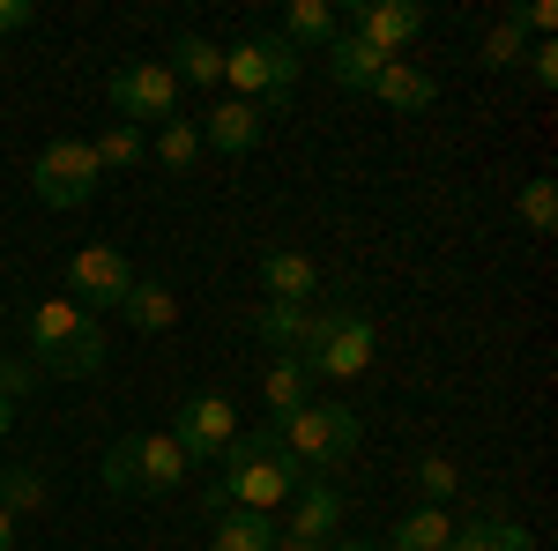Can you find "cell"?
<instances>
[{
    "label": "cell",
    "instance_id": "cell-26",
    "mask_svg": "<svg viewBox=\"0 0 558 551\" xmlns=\"http://www.w3.org/2000/svg\"><path fill=\"white\" fill-rule=\"evenodd\" d=\"M89 157H97V171H134L142 157H149V134L142 128H105L97 142H89Z\"/></svg>",
    "mask_w": 558,
    "mask_h": 551
},
{
    "label": "cell",
    "instance_id": "cell-33",
    "mask_svg": "<svg viewBox=\"0 0 558 551\" xmlns=\"http://www.w3.org/2000/svg\"><path fill=\"white\" fill-rule=\"evenodd\" d=\"M476 529H484V544H492V551H536V537H529L521 522H499V514H492V522H476Z\"/></svg>",
    "mask_w": 558,
    "mask_h": 551
},
{
    "label": "cell",
    "instance_id": "cell-2",
    "mask_svg": "<svg viewBox=\"0 0 558 551\" xmlns=\"http://www.w3.org/2000/svg\"><path fill=\"white\" fill-rule=\"evenodd\" d=\"M276 432H283V447H291V463L313 469V477H328V469L343 463V455H357V440H365V418L350 410V403H305V410H291V418H276Z\"/></svg>",
    "mask_w": 558,
    "mask_h": 551
},
{
    "label": "cell",
    "instance_id": "cell-23",
    "mask_svg": "<svg viewBox=\"0 0 558 551\" xmlns=\"http://www.w3.org/2000/svg\"><path fill=\"white\" fill-rule=\"evenodd\" d=\"M120 313H128V321L142 328V336H165V328L179 321V298L165 291V284H142V276H134V291L120 298Z\"/></svg>",
    "mask_w": 558,
    "mask_h": 551
},
{
    "label": "cell",
    "instance_id": "cell-5",
    "mask_svg": "<svg viewBox=\"0 0 558 551\" xmlns=\"http://www.w3.org/2000/svg\"><path fill=\"white\" fill-rule=\"evenodd\" d=\"M105 97H112L120 128H165L172 105H179V83H172L165 60H128V68L105 75Z\"/></svg>",
    "mask_w": 558,
    "mask_h": 551
},
{
    "label": "cell",
    "instance_id": "cell-22",
    "mask_svg": "<svg viewBox=\"0 0 558 551\" xmlns=\"http://www.w3.org/2000/svg\"><path fill=\"white\" fill-rule=\"evenodd\" d=\"M260 403H268V418H291L313 403V373H305L299 358H276L268 366V381H260Z\"/></svg>",
    "mask_w": 558,
    "mask_h": 551
},
{
    "label": "cell",
    "instance_id": "cell-18",
    "mask_svg": "<svg viewBox=\"0 0 558 551\" xmlns=\"http://www.w3.org/2000/svg\"><path fill=\"white\" fill-rule=\"evenodd\" d=\"M83 321H89V313L75 306V298H38V306H31V358H45V350H60V343L75 336Z\"/></svg>",
    "mask_w": 558,
    "mask_h": 551
},
{
    "label": "cell",
    "instance_id": "cell-40",
    "mask_svg": "<svg viewBox=\"0 0 558 551\" xmlns=\"http://www.w3.org/2000/svg\"><path fill=\"white\" fill-rule=\"evenodd\" d=\"M328 551H380V544H365V537H336Z\"/></svg>",
    "mask_w": 558,
    "mask_h": 551
},
{
    "label": "cell",
    "instance_id": "cell-42",
    "mask_svg": "<svg viewBox=\"0 0 558 551\" xmlns=\"http://www.w3.org/2000/svg\"><path fill=\"white\" fill-rule=\"evenodd\" d=\"M0 551H15V514H0Z\"/></svg>",
    "mask_w": 558,
    "mask_h": 551
},
{
    "label": "cell",
    "instance_id": "cell-20",
    "mask_svg": "<svg viewBox=\"0 0 558 551\" xmlns=\"http://www.w3.org/2000/svg\"><path fill=\"white\" fill-rule=\"evenodd\" d=\"M276 537H283V529H276V514L231 507L223 522H216V537H209V544H216V551H276Z\"/></svg>",
    "mask_w": 558,
    "mask_h": 551
},
{
    "label": "cell",
    "instance_id": "cell-14",
    "mask_svg": "<svg viewBox=\"0 0 558 551\" xmlns=\"http://www.w3.org/2000/svg\"><path fill=\"white\" fill-rule=\"evenodd\" d=\"M260 142V105H246V97H223L209 120H202V149H223V157H246Z\"/></svg>",
    "mask_w": 558,
    "mask_h": 551
},
{
    "label": "cell",
    "instance_id": "cell-16",
    "mask_svg": "<svg viewBox=\"0 0 558 551\" xmlns=\"http://www.w3.org/2000/svg\"><path fill=\"white\" fill-rule=\"evenodd\" d=\"M320 60H328L336 89H365V97H373V83H380V68H387V52H373V45L357 38V31H343V38L328 45Z\"/></svg>",
    "mask_w": 558,
    "mask_h": 551
},
{
    "label": "cell",
    "instance_id": "cell-7",
    "mask_svg": "<svg viewBox=\"0 0 558 551\" xmlns=\"http://www.w3.org/2000/svg\"><path fill=\"white\" fill-rule=\"evenodd\" d=\"M283 440V432H276ZM223 484H231V507H254V514H276V507H291V492H299V477L305 469L291 463V447H276V455H254V463H239V469H216Z\"/></svg>",
    "mask_w": 558,
    "mask_h": 551
},
{
    "label": "cell",
    "instance_id": "cell-25",
    "mask_svg": "<svg viewBox=\"0 0 558 551\" xmlns=\"http://www.w3.org/2000/svg\"><path fill=\"white\" fill-rule=\"evenodd\" d=\"M45 500H52V484H45V469H31V463L0 469V514H38Z\"/></svg>",
    "mask_w": 558,
    "mask_h": 551
},
{
    "label": "cell",
    "instance_id": "cell-27",
    "mask_svg": "<svg viewBox=\"0 0 558 551\" xmlns=\"http://www.w3.org/2000/svg\"><path fill=\"white\" fill-rule=\"evenodd\" d=\"M157 165L194 171L202 165V128H194V120H165V128H157Z\"/></svg>",
    "mask_w": 558,
    "mask_h": 551
},
{
    "label": "cell",
    "instance_id": "cell-31",
    "mask_svg": "<svg viewBox=\"0 0 558 551\" xmlns=\"http://www.w3.org/2000/svg\"><path fill=\"white\" fill-rule=\"evenodd\" d=\"M105 492H120V500H142V484H134V432L105 447Z\"/></svg>",
    "mask_w": 558,
    "mask_h": 551
},
{
    "label": "cell",
    "instance_id": "cell-3",
    "mask_svg": "<svg viewBox=\"0 0 558 551\" xmlns=\"http://www.w3.org/2000/svg\"><path fill=\"white\" fill-rule=\"evenodd\" d=\"M299 68H305V52H291L276 31H254V38H239L223 52V83L239 89L246 105H283L291 83H299Z\"/></svg>",
    "mask_w": 558,
    "mask_h": 551
},
{
    "label": "cell",
    "instance_id": "cell-24",
    "mask_svg": "<svg viewBox=\"0 0 558 551\" xmlns=\"http://www.w3.org/2000/svg\"><path fill=\"white\" fill-rule=\"evenodd\" d=\"M454 544V514L447 507H417L395 522V551H447Z\"/></svg>",
    "mask_w": 558,
    "mask_h": 551
},
{
    "label": "cell",
    "instance_id": "cell-35",
    "mask_svg": "<svg viewBox=\"0 0 558 551\" xmlns=\"http://www.w3.org/2000/svg\"><path fill=\"white\" fill-rule=\"evenodd\" d=\"M514 23H521V38H551L558 31V0H529Z\"/></svg>",
    "mask_w": 558,
    "mask_h": 551
},
{
    "label": "cell",
    "instance_id": "cell-38",
    "mask_svg": "<svg viewBox=\"0 0 558 551\" xmlns=\"http://www.w3.org/2000/svg\"><path fill=\"white\" fill-rule=\"evenodd\" d=\"M447 551H492V544H484V529L470 522V529H454V544H447Z\"/></svg>",
    "mask_w": 558,
    "mask_h": 551
},
{
    "label": "cell",
    "instance_id": "cell-10",
    "mask_svg": "<svg viewBox=\"0 0 558 551\" xmlns=\"http://www.w3.org/2000/svg\"><path fill=\"white\" fill-rule=\"evenodd\" d=\"M194 477V463L179 455L172 432H134V484H142V500H165Z\"/></svg>",
    "mask_w": 558,
    "mask_h": 551
},
{
    "label": "cell",
    "instance_id": "cell-37",
    "mask_svg": "<svg viewBox=\"0 0 558 551\" xmlns=\"http://www.w3.org/2000/svg\"><path fill=\"white\" fill-rule=\"evenodd\" d=\"M202 514H209V522H223V514H231V484H223V477H209V484H202Z\"/></svg>",
    "mask_w": 558,
    "mask_h": 551
},
{
    "label": "cell",
    "instance_id": "cell-29",
    "mask_svg": "<svg viewBox=\"0 0 558 551\" xmlns=\"http://www.w3.org/2000/svg\"><path fill=\"white\" fill-rule=\"evenodd\" d=\"M521 224H529L536 239H551V231H558V187H551V179H529V187H521Z\"/></svg>",
    "mask_w": 558,
    "mask_h": 551
},
{
    "label": "cell",
    "instance_id": "cell-4",
    "mask_svg": "<svg viewBox=\"0 0 558 551\" xmlns=\"http://www.w3.org/2000/svg\"><path fill=\"white\" fill-rule=\"evenodd\" d=\"M97 157H89L83 134H60V142H45L38 165H31V194H38V209H83L89 194H97Z\"/></svg>",
    "mask_w": 558,
    "mask_h": 551
},
{
    "label": "cell",
    "instance_id": "cell-41",
    "mask_svg": "<svg viewBox=\"0 0 558 551\" xmlns=\"http://www.w3.org/2000/svg\"><path fill=\"white\" fill-rule=\"evenodd\" d=\"M8 432H15V403L0 395V440H8Z\"/></svg>",
    "mask_w": 558,
    "mask_h": 551
},
{
    "label": "cell",
    "instance_id": "cell-17",
    "mask_svg": "<svg viewBox=\"0 0 558 551\" xmlns=\"http://www.w3.org/2000/svg\"><path fill=\"white\" fill-rule=\"evenodd\" d=\"M373 97H380L387 112H432V105H439V83H432L425 68H410V60H387Z\"/></svg>",
    "mask_w": 558,
    "mask_h": 551
},
{
    "label": "cell",
    "instance_id": "cell-39",
    "mask_svg": "<svg viewBox=\"0 0 558 551\" xmlns=\"http://www.w3.org/2000/svg\"><path fill=\"white\" fill-rule=\"evenodd\" d=\"M276 551H328V544H313V537H276Z\"/></svg>",
    "mask_w": 558,
    "mask_h": 551
},
{
    "label": "cell",
    "instance_id": "cell-34",
    "mask_svg": "<svg viewBox=\"0 0 558 551\" xmlns=\"http://www.w3.org/2000/svg\"><path fill=\"white\" fill-rule=\"evenodd\" d=\"M521 68L536 75V89H558V45H551V38H536V45H529V60H521Z\"/></svg>",
    "mask_w": 558,
    "mask_h": 551
},
{
    "label": "cell",
    "instance_id": "cell-8",
    "mask_svg": "<svg viewBox=\"0 0 558 551\" xmlns=\"http://www.w3.org/2000/svg\"><path fill=\"white\" fill-rule=\"evenodd\" d=\"M128 291H134L128 254H112V247H83V254L68 261V298H75V306L120 313V298H128Z\"/></svg>",
    "mask_w": 558,
    "mask_h": 551
},
{
    "label": "cell",
    "instance_id": "cell-36",
    "mask_svg": "<svg viewBox=\"0 0 558 551\" xmlns=\"http://www.w3.org/2000/svg\"><path fill=\"white\" fill-rule=\"evenodd\" d=\"M31 23H38V8H31V0H0V38L31 31Z\"/></svg>",
    "mask_w": 558,
    "mask_h": 551
},
{
    "label": "cell",
    "instance_id": "cell-15",
    "mask_svg": "<svg viewBox=\"0 0 558 551\" xmlns=\"http://www.w3.org/2000/svg\"><path fill=\"white\" fill-rule=\"evenodd\" d=\"M276 38L291 45V52H328V45L343 38V23H336V8H328V0H291Z\"/></svg>",
    "mask_w": 558,
    "mask_h": 551
},
{
    "label": "cell",
    "instance_id": "cell-30",
    "mask_svg": "<svg viewBox=\"0 0 558 551\" xmlns=\"http://www.w3.org/2000/svg\"><path fill=\"white\" fill-rule=\"evenodd\" d=\"M529 60V38H521V23L507 15V23H492L484 31V68H521Z\"/></svg>",
    "mask_w": 558,
    "mask_h": 551
},
{
    "label": "cell",
    "instance_id": "cell-28",
    "mask_svg": "<svg viewBox=\"0 0 558 551\" xmlns=\"http://www.w3.org/2000/svg\"><path fill=\"white\" fill-rule=\"evenodd\" d=\"M417 477V492H425V507H447L454 492H462V469H454V455H425V463L410 469Z\"/></svg>",
    "mask_w": 558,
    "mask_h": 551
},
{
    "label": "cell",
    "instance_id": "cell-21",
    "mask_svg": "<svg viewBox=\"0 0 558 551\" xmlns=\"http://www.w3.org/2000/svg\"><path fill=\"white\" fill-rule=\"evenodd\" d=\"M165 68H172V83L216 89V83H223V45H209V38H194V31H186V38L172 45V60H165Z\"/></svg>",
    "mask_w": 558,
    "mask_h": 551
},
{
    "label": "cell",
    "instance_id": "cell-9",
    "mask_svg": "<svg viewBox=\"0 0 558 551\" xmlns=\"http://www.w3.org/2000/svg\"><path fill=\"white\" fill-rule=\"evenodd\" d=\"M283 537H313V544H336V529H343V492H336V477H313L305 469L299 492H291V514L276 522Z\"/></svg>",
    "mask_w": 558,
    "mask_h": 551
},
{
    "label": "cell",
    "instance_id": "cell-13",
    "mask_svg": "<svg viewBox=\"0 0 558 551\" xmlns=\"http://www.w3.org/2000/svg\"><path fill=\"white\" fill-rule=\"evenodd\" d=\"M105 358H112L105 328H97V321H83V328L60 343V350H45V358H38V373H52V381H89V373H105Z\"/></svg>",
    "mask_w": 558,
    "mask_h": 551
},
{
    "label": "cell",
    "instance_id": "cell-12",
    "mask_svg": "<svg viewBox=\"0 0 558 551\" xmlns=\"http://www.w3.org/2000/svg\"><path fill=\"white\" fill-rule=\"evenodd\" d=\"M260 298H276V306H313L320 298V268L291 247H268L260 254Z\"/></svg>",
    "mask_w": 558,
    "mask_h": 551
},
{
    "label": "cell",
    "instance_id": "cell-6",
    "mask_svg": "<svg viewBox=\"0 0 558 551\" xmlns=\"http://www.w3.org/2000/svg\"><path fill=\"white\" fill-rule=\"evenodd\" d=\"M231 432H239V410H231L223 395H186L172 410V440L194 469H216V455L231 447Z\"/></svg>",
    "mask_w": 558,
    "mask_h": 551
},
{
    "label": "cell",
    "instance_id": "cell-32",
    "mask_svg": "<svg viewBox=\"0 0 558 551\" xmlns=\"http://www.w3.org/2000/svg\"><path fill=\"white\" fill-rule=\"evenodd\" d=\"M31 387H38V358H0V395L8 403H23Z\"/></svg>",
    "mask_w": 558,
    "mask_h": 551
},
{
    "label": "cell",
    "instance_id": "cell-19",
    "mask_svg": "<svg viewBox=\"0 0 558 551\" xmlns=\"http://www.w3.org/2000/svg\"><path fill=\"white\" fill-rule=\"evenodd\" d=\"M305 321H313V306H276V298H260V313H254V336L268 343L276 358H299Z\"/></svg>",
    "mask_w": 558,
    "mask_h": 551
},
{
    "label": "cell",
    "instance_id": "cell-11",
    "mask_svg": "<svg viewBox=\"0 0 558 551\" xmlns=\"http://www.w3.org/2000/svg\"><path fill=\"white\" fill-rule=\"evenodd\" d=\"M350 31H357V38L373 45V52H387V60H395L402 45H410L417 31H425V8H417V0H365Z\"/></svg>",
    "mask_w": 558,
    "mask_h": 551
},
{
    "label": "cell",
    "instance_id": "cell-1",
    "mask_svg": "<svg viewBox=\"0 0 558 551\" xmlns=\"http://www.w3.org/2000/svg\"><path fill=\"white\" fill-rule=\"evenodd\" d=\"M373 321H365V306H313V321H305V343H299V366L313 381H357L365 366H373Z\"/></svg>",
    "mask_w": 558,
    "mask_h": 551
}]
</instances>
